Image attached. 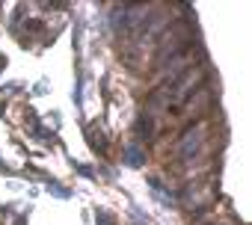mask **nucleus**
I'll use <instances>...</instances> for the list:
<instances>
[{
    "label": "nucleus",
    "instance_id": "nucleus-1",
    "mask_svg": "<svg viewBox=\"0 0 252 225\" xmlns=\"http://www.w3.org/2000/svg\"><path fill=\"white\" fill-rule=\"evenodd\" d=\"M187 42H190V27H187L184 21L169 24V30H163V36L158 39V56H155V62H158V65H163L166 59H172V56L184 54Z\"/></svg>",
    "mask_w": 252,
    "mask_h": 225
},
{
    "label": "nucleus",
    "instance_id": "nucleus-2",
    "mask_svg": "<svg viewBox=\"0 0 252 225\" xmlns=\"http://www.w3.org/2000/svg\"><path fill=\"white\" fill-rule=\"evenodd\" d=\"M205 134H208V125H205V122H196L193 128H187V131H184V137L175 142V154H178L181 160H190V157L202 148Z\"/></svg>",
    "mask_w": 252,
    "mask_h": 225
},
{
    "label": "nucleus",
    "instance_id": "nucleus-3",
    "mask_svg": "<svg viewBox=\"0 0 252 225\" xmlns=\"http://www.w3.org/2000/svg\"><path fill=\"white\" fill-rule=\"evenodd\" d=\"M190 62H193V56H190V54H178V56H172V59H169V65L160 71V80H172V83H175L184 71H190Z\"/></svg>",
    "mask_w": 252,
    "mask_h": 225
},
{
    "label": "nucleus",
    "instance_id": "nucleus-4",
    "mask_svg": "<svg viewBox=\"0 0 252 225\" xmlns=\"http://www.w3.org/2000/svg\"><path fill=\"white\" fill-rule=\"evenodd\" d=\"M149 15H152L149 6H125V27L137 30V27H143L149 21Z\"/></svg>",
    "mask_w": 252,
    "mask_h": 225
},
{
    "label": "nucleus",
    "instance_id": "nucleus-5",
    "mask_svg": "<svg viewBox=\"0 0 252 225\" xmlns=\"http://www.w3.org/2000/svg\"><path fill=\"white\" fill-rule=\"evenodd\" d=\"M208 104H211V92L202 86V89L196 92V98H190V101H187V112H184V116H187V119H193V110H208Z\"/></svg>",
    "mask_w": 252,
    "mask_h": 225
},
{
    "label": "nucleus",
    "instance_id": "nucleus-6",
    "mask_svg": "<svg viewBox=\"0 0 252 225\" xmlns=\"http://www.w3.org/2000/svg\"><path fill=\"white\" fill-rule=\"evenodd\" d=\"M128 157H131V160H128L131 166H140V163H143V151H140V148H128Z\"/></svg>",
    "mask_w": 252,
    "mask_h": 225
},
{
    "label": "nucleus",
    "instance_id": "nucleus-7",
    "mask_svg": "<svg viewBox=\"0 0 252 225\" xmlns=\"http://www.w3.org/2000/svg\"><path fill=\"white\" fill-rule=\"evenodd\" d=\"M98 222H101V225H113V219H110L107 213H98Z\"/></svg>",
    "mask_w": 252,
    "mask_h": 225
},
{
    "label": "nucleus",
    "instance_id": "nucleus-8",
    "mask_svg": "<svg viewBox=\"0 0 252 225\" xmlns=\"http://www.w3.org/2000/svg\"><path fill=\"white\" fill-rule=\"evenodd\" d=\"M0 169H3V163H0Z\"/></svg>",
    "mask_w": 252,
    "mask_h": 225
}]
</instances>
